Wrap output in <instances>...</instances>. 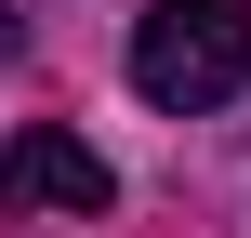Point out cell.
Instances as JSON below:
<instances>
[{"instance_id":"1","label":"cell","mask_w":251,"mask_h":238,"mask_svg":"<svg viewBox=\"0 0 251 238\" xmlns=\"http://www.w3.org/2000/svg\"><path fill=\"white\" fill-rule=\"evenodd\" d=\"M238 79H251V0H159V13H132V93L146 106L199 119Z\"/></svg>"},{"instance_id":"2","label":"cell","mask_w":251,"mask_h":238,"mask_svg":"<svg viewBox=\"0 0 251 238\" xmlns=\"http://www.w3.org/2000/svg\"><path fill=\"white\" fill-rule=\"evenodd\" d=\"M0 199H13V212H106V199H119V172H106L79 132H13Z\"/></svg>"},{"instance_id":"3","label":"cell","mask_w":251,"mask_h":238,"mask_svg":"<svg viewBox=\"0 0 251 238\" xmlns=\"http://www.w3.org/2000/svg\"><path fill=\"white\" fill-rule=\"evenodd\" d=\"M13 53H26V0H0V66H13Z\"/></svg>"}]
</instances>
